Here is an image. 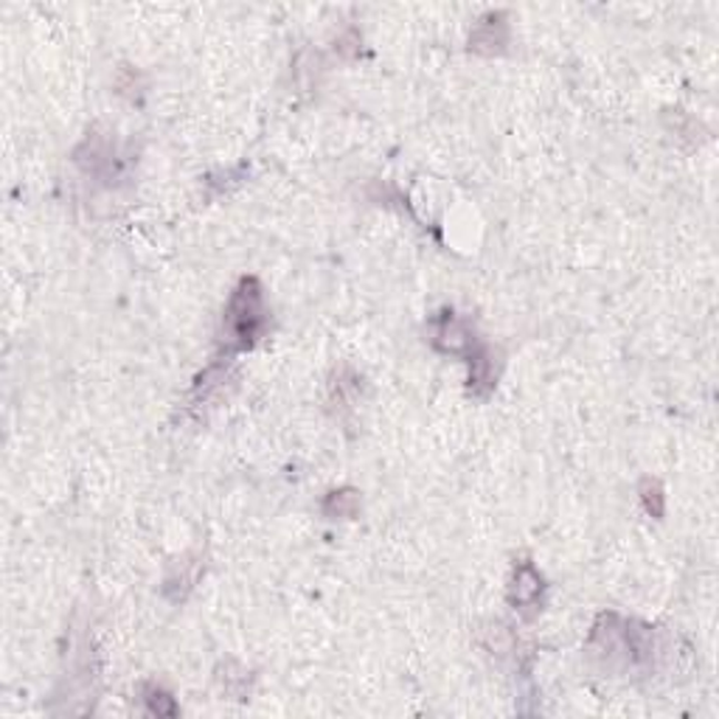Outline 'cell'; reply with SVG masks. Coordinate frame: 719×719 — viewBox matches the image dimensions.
<instances>
[{"label": "cell", "mask_w": 719, "mask_h": 719, "mask_svg": "<svg viewBox=\"0 0 719 719\" xmlns=\"http://www.w3.org/2000/svg\"><path fill=\"white\" fill-rule=\"evenodd\" d=\"M259 323H262V298H259V290H256V281H244L231 301L228 329H231L239 343H250Z\"/></svg>", "instance_id": "6da1fadb"}]
</instances>
